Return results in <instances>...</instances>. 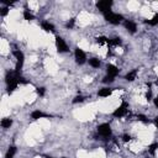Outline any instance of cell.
<instances>
[{"mask_svg":"<svg viewBox=\"0 0 158 158\" xmlns=\"http://www.w3.org/2000/svg\"><path fill=\"white\" fill-rule=\"evenodd\" d=\"M5 83H6V91L7 94H12L19 84H28V80H26L22 75H21V72H17V70H9L5 75Z\"/></svg>","mask_w":158,"mask_h":158,"instance_id":"obj_1","label":"cell"},{"mask_svg":"<svg viewBox=\"0 0 158 158\" xmlns=\"http://www.w3.org/2000/svg\"><path fill=\"white\" fill-rule=\"evenodd\" d=\"M104 19H105L106 22H109L111 25H118L122 21H125V19L121 14H117V12H114V11H109V12L104 14Z\"/></svg>","mask_w":158,"mask_h":158,"instance_id":"obj_2","label":"cell"},{"mask_svg":"<svg viewBox=\"0 0 158 158\" xmlns=\"http://www.w3.org/2000/svg\"><path fill=\"white\" fill-rule=\"evenodd\" d=\"M127 114H128V102H127V101H122L121 105H118V106L114 110L112 116L116 117V118H121V117L127 116Z\"/></svg>","mask_w":158,"mask_h":158,"instance_id":"obj_3","label":"cell"},{"mask_svg":"<svg viewBox=\"0 0 158 158\" xmlns=\"http://www.w3.org/2000/svg\"><path fill=\"white\" fill-rule=\"evenodd\" d=\"M96 131H98V135L99 136H101L102 138H109V137H111V135H112V130H111V126H110V123H107V122H104V123H100L99 126H98V128H96Z\"/></svg>","mask_w":158,"mask_h":158,"instance_id":"obj_4","label":"cell"},{"mask_svg":"<svg viewBox=\"0 0 158 158\" xmlns=\"http://www.w3.org/2000/svg\"><path fill=\"white\" fill-rule=\"evenodd\" d=\"M12 54H14V57L16 58L15 70L21 72V69H22V67H23V62H25V54H23V52L20 51V49H15V51H12Z\"/></svg>","mask_w":158,"mask_h":158,"instance_id":"obj_5","label":"cell"},{"mask_svg":"<svg viewBox=\"0 0 158 158\" xmlns=\"http://www.w3.org/2000/svg\"><path fill=\"white\" fill-rule=\"evenodd\" d=\"M54 44H56V48H57L58 53H67V52H69V47H68L67 42L60 36H56Z\"/></svg>","mask_w":158,"mask_h":158,"instance_id":"obj_6","label":"cell"},{"mask_svg":"<svg viewBox=\"0 0 158 158\" xmlns=\"http://www.w3.org/2000/svg\"><path fill=\"white\" fill-rule=\"evenodd\" d=\"M112 5H114V1L112 0H100V1L96 2V7L99 9V11L102 12V15L106 14V12H109V11H111Z\"/></svg>","mask_w":158,"mask_h":158,"instance_id":"obj_7","label":"cell"},{"mask_svg":"<svg viewBox=\"0 0 158 158\" xmlns=\"http://www.w3.org/2000/svg\"><path fill=\"white\" fill-rule=\"evenodd\" d=\"M74 58H75L77 64H79V65H83L86 62V54H85V52L80 47H75V49H74Z\"/></svg>","mask_w":158,"mask_h":158,"instance_id":"obj_8","label":"cell"},{"mask_svg":"<svg viewBox=\"0 0 158 158\" xmlns=\"http://www.w3.org/2000/svg\"><path fill=\"white\" fill-rule=\"evenodd\" d=\"M51 117H53V116L47 114V112H44V111H42V110H35V111L31 112V118L35 120V121L40 120V118H51Z\"/></svg>","mask_w":158,"mask_h":158,"instance_id":"obj_9","label":"cell"},{"mask_svg":"<svg viewBox=\"0 0 158 158\" xmlns=\"http://www.w3.org/2000/svg\"><path fill=\"white\" fill-rule=\"evenodd\" d=\"M123 27L130 32V33H136L137 32V23L133 22L132 20H125L123 21Z\"/></svg>","mask_w":158,"mask_h":158,"instance_id":"obj_10","label":"cell"},{"mask_svg":"<svg viewBox=\"0 0 158 158\" xmlns=\"http://www.w3.org/2000/svg\"><path fill=\"white\" fill-rule=\"evenodd\" d=\"M106 73H107V75H111V77L116 78L118 75V73H120V69L114 64H107L106 65Z\"/></svg>","mask_w":158,"mask_h":158,"instance_id":"obj_11","label":"cell"},{"mask_svg":"<svg viewBox=\"0 0 158 158\" xmlns=\"http://www.w3.org/2000/svg\"><path fill=\"white\" fill-rule=\"evenodd\" d=\"M112 93H114V88L106 86V88H102V89H100L98 91V96H100V98H109Z\"/></svg>","mask_w":158,"mask_h":158,"instance_id":"obj_12","label":"cell"},{"mask_svg":"<svg viewBox=\"0 0 158 158\" xmlns=\"http://www.w3.org/2000/svg\"><path fill=\"white\" fill-rule=\"evenodd\" d=\"M41 27L44 32H54V25L51 23L49 21H46V20L41 21Z\"/></svg>","mask_w":158,"mask_h":158,"instance_id":"obj_13","label":"cell"},{"mask_svg":"<svg viewBox=\"0 0 158 158\" xmlns=\"http://www.w3.org/2000/svg\"><path fill=\"white\" fill-rule=\"evenodd\" d=\"M121 44H122V41H121L120 37L110 38V40H109V43H107L109 48H110V47H118V46H121Z\"/></svg>","mask_w":158,"mask_h":158,"instance_id":"obj_14","label":"cell"},{"mask_svg":"<svg viewBox=\"0 0 158 158\" xmlns=\"http://www.w3.org/2000/svg\"><path fill=\"white\" fill-rule=\"evenodd\" d=\"M137 74H138V69H133V70L128 72V73L125 75V80H127V81H133V80L137 78Z\"/></svg>","mask_w":158,"mask_h":158,"instance_id":"obj_15","label":"cell"},{"mask_svg":"<svg viewBox=\"0 0 158 158\" xmlns=\"http://www.w3.org/2000/svg\"><path fill=\"white\" fill-rule=\"evenodd\" d=\"M16 152H17L16 146H10L9 149H7V152H6V154H5V158H14L15 154H16Z\"/></svg>","mask_w":158,"mask_h":158,"instance_id":"obj_16","label":"cell"},{"mask_svg":"<svg viewBox=\"0 0 158 158\" xmlns=\"http://www.w3.org/2000/svg\"><path fill=\"white\" fill-rule=\"evenodd\" d=\"M22 16H23V19L26 20V21H32V20H35V15L28 10V9H26V10H23V12H22Z\"/></svg>","mask_w":158,"mask_h":158,"instance_id":"obj_17","label":"cell"},{"mask_svg":"<svg viewBox=\"0 0 158 158\" xmlns=\"http://www.w3.org/2000/svg\"><path fill=\"white\" fill-rule=\"evenodd\" d=\"M0 125H1V127H2V128H10V127H11V125H12V120H11V118H9V117H5V118H2V120H1Z\"/></svg>","mask_w":158,"mask_h":158,"instance_id":"obj_18","label":"cell"},{"mask_svg":"<svg viewBox=\"0 0 158 158\" xmlns=\"http://www.w3.org/2000/svg\"><path fill=\"white\" fill-rule=\"evenodd\" d=\"M157 151H158V142H153V143H151L148 146V153L151 156H154Z\"/></svg>","mask_w":158,"mask_h":158,"instance_id":"obj_19","label":"cell"},{"mask_svg":"<svg viewBox=\"0 0 158 158\" xmlns=\"http://www.w3.org/2000/svg\"><path fill=\"white\" fill-rule=\"evenodd\" d=\"M89 65L93 67V68H99L101 65V62L98 59V58H89Z\"/></svg>","mask_w":158,"mask_h":158,"instance_id":"obj_20","label":"cell"},{"mask_svg":"<svg viewBox=\"0 0 158 158\" xmlns=\"http://www.w3.org/2000/svg\"><path fill=\"white\" fill-rule=\"evenodd\" d=\"M144 22L148 23L149 26H157V25H158V12L154 14V16H153L151 20H146Z\"/></svg>","mask_w":158,"mask_h":158,"instance_id":"obj_21","label":"cell"},{"mask_svg":"<svg viewBox=\"0 0 158 158\" xmlns=\"http://www.w3.org/2000/svg\"><path fill=\"white\" fill-rule=\"evenodd\" d=\"M109 40H110V38H107V37H105V36H99V37H96V43H99L100 46L107 44V43H109Z\"/></svg>","mask_w":158,"mask_h":158,"instance_id":"obj_22","label":"cell"},{"mask_svg":"<svg viewBox=\"0 0 158 158\" xmlns=\"http://www.w3.org/2000/svg\"><path fill=\"white\" fill-rule=\"evenodd\" d=\"M115 80V77H111V75H105L104 78H102V83H105V84H110V83H112Z\"/></svg>","mask_w":158,"mask_h":158,"instance_id":"obj_23","label":"cell"},{"mask_svg":"<svg viewBox=\"0 0 158 158\" xmlns=\"http://www.w3.org/2000/svg\"><path fill=\"white\" fill-rule=\"evenodd\" d=\"M84 100H85V96H83V95L79 94V95H77V96L72 100V102H73V104H78V102H83Z\"/></svg>","mask_w":158,"mask_h":158,"instance_id":"obj_24","label":"cell"},{"mask_svg":"<svg viewBox=\"0 0 158 158\" xmlns=\"http://www.w3.org/2000/svg\"><path fill=\"white\" fill-rule=\"evenodd\" d=\"M36 93H37V95H40V96H44V94H46V88H44V86H38V88H36Z\"/></svg>","mask_w":158,"mask_h":158,"instance_id":"obj_25","label":"cell"},{"mask_svg":"<svg viewBox=\"0 0 158 158\" xmlns=\"http://www.w3.org/2000/svg\"><path fill=\"white\" fill-rule=\"evenodd\" d=\"M137 120L141 121V122H143V123H148V122H149V120L147 118V116H144V115H142V114H138V115H137Z\"/></svg>","mask_w":158,"mask_h":158,"instance_id":"obj_26","label":"cell"},{"mask_svg":"<svg viewBox=\"0 0 158 158\" xmlns=\"http://www.w3.org/2000/svg\"><path fill=\"white\" fill-rule=\"evenodd\" d=\"M148 85V90H147V93H146V99L147 100H152V89H151V83H148L147 84Z\"/></svg>","mask_w":158,"mask_h":158,"instance_id":"obj_27","label":"cell"},{"mask_svg":"<svg viewBox=\"0 0 158 158\" xmlns=\"http://www.w3.org/2000/svg\"><path fill=\"white\" fill-rule=\"evenodd\" d=\"M9 11H10V9H9L7 6H4V7L0 9V15L4 17V16H6V15L9 14Z\"/></svg>","mask_w":158,"mask_h":158,"instance_id":"obj_28","label":"cell"},{"mask_svg":"<svg viewBox=\"0 0 158 158\" xmlns=\"http://www.w3.org/2000/svg\"><path fill=\"white\" fill-rule=\"evenodd\" d=\"M74 23H75V19H70V20L65 23V27H67V28H73V27H74Z\"/></svg>","mask_w":158,"mask_h":158,"instance_id":"obj_29","label":"cell"},{"mask_svg":"<svg viewBox=\"0 0 158 158\" xmlns=\"http://www.w3.org/2000/svg\"><path fill=\"white\" fill-rule=\"evenodd\" d=\"M121 138H122V141H123L125 143H127V142H130V141L132 139V137H131L130 135H127V133H125V135H122V137H121Z\"/></svg>","mask_w":158,"mask_h":158,"instance_id":"obj_30","label":"cell"},{"mask_svg":"<svg viewBox=\"0 0 158 158\" xmlns=\"http://www.w3.org/2000/svg\"><path fill=\"white\" fill-rule=\"evenodd\" d=\"M153 104H154V106L158 109V96H156V98L153 99Z\"/></svg>","mask_w":158,"mask_h":158,"instance_id":"obj_31","label":"cell"},{"mask_svg":"<svg viewBox=\"0 0 158 158\" xmlns=\"http://www.w3.org/2000/svg\"><path fill=\"white\" fill-rule=\"evenodd\" d=\"M153 123H154V125H156V127L158 128V116H156V117L153 118Z\"/></svg>","mask_w":158,"mask_h":158,"instance_id":"obj_32","label":"cell"},{"mask_svg":"<svg viewBox=\"0 0 158 158\" xmlns=\"http://www.w3.org/2000/svg\"><path fill=\"white\" fill-rule=\"evenodd\" d=\"M44 158H53V157H51V156H43Z\"/></svg>","mask_w":158,"mask_h":158,"instance_id":"obj_33","label":"cell"}]
</instances>
